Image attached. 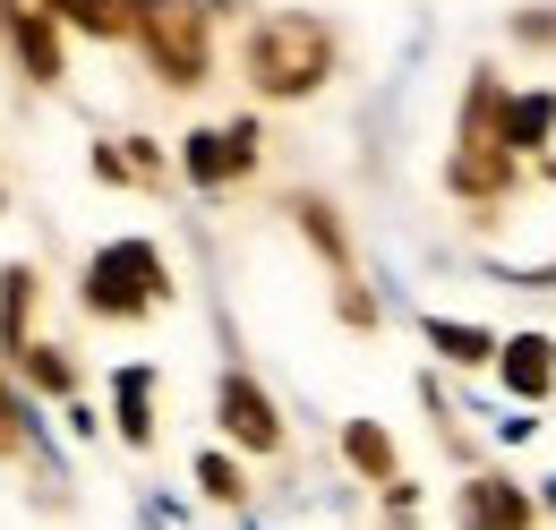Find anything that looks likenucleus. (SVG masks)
Returning <instances> with one entry per match:
<instances>
[{
    "label": "nucleus",
    "mask_w": 556,
    "mask_h": 530,
    "mask_svg": "<svg viewBox=\"0 0 556 530\" xmlns=\"http://www.w3.org/2000/svg\"><path fill=\"white\" fill-rule=\"evenodd\" d=\"M249 77H257V94L300 103V94H317L334 77V35L317 17H300V9H282V17H266L249 35Z\"/></svg>",
    "instance_id": "f257e3e1"
},
{
    "label": "nucleus",
    "mask_w": 556,
    "mask_h": 530,
    "mask_svg": "<svg viewBox=\"0 0 556 530\" xmlns=\"http://www.w3.org/2000/svg\"><path fill=\"white\" fill-rule=\"evenodd\" d=\"M121 9L163 86H206V9H189V0H121Z\"/></svg>",
    "instance_id": "f03ea898"
},
{
    "label": "nucleus",
    "mask_w": 556,
    "mask_h": 530,
    "mask_svg": "<svg viewBox=\"0 0 556 530\" xmlns=\"http://www.w3.org/2000/svg\"><path fill=\"white\" fill-rule=\"evenodd\" d=\"M496 112H505V94H496V77H471V103H463V146H454V163H445V180L463 189V198H505V180H514V154H505V137H496Z\"/></svg>",
    "instance_id": "7ed1b4c3"
},
{
    "label": "nucleus",
    "mask_w": 556,
    "mask_h": 530,
    "mask_svg": "<svg viewBox=\"0 0 556 530\" xmlns=\"http://www.w3.org/2000/svg\"><path fill=\"white\" fill-rule=\"evenodd\" d=\"M163 291H172V274L154 257V240H112V249H94V265H86V308L94 317H146Z\"/></svg>",
    "instance_id": "20e7f679"
},
{
    "label": "nucleus",
    "mask_w": 556,
    "mask_h": 530,
    "mask_svg": "<svg viewBox=\"0 0 556 530\" xmlns=\"http://www.w3.org/2000/svg\"><path fill=\"white\" fill-rule=\"evenodd\" d=\"M214 419H223V437L249 445V454H275V445H282V419H275V402H266V386L240 377V368L214 386Z\"/></svg>",
    "instance_id": "39448f33"
},
{
    "label": "nucleus",
    "mask_w": 556,
    "mask_h": 530,
    "mask_svg": "<svg viewBox=\"0 0 556 530\" xmlns=\"http://www.w3.org/2000/svg\"><path fill=\"white\" fill-rule=\"evenodd\" d=\"M180 172H189L198 189H223V180L257 172V121H231V129H198L189 146H180Z\"/></svg>",
    "instance_id": "423d86ee"
},
{
    "label": "nucleus",
    "mask_w": 556,
    "mask_h": 530,
    "mask_svg": "<svg viewBox=\"0 0 556 530\" xmlns=\"http://www.w3.org/2000/svg\"><path fill=\"white\" fill-rule=\"evenodd\" d=\"M531 522H540V505L522 488H505V479H471L463 488V530H531Z\"/></svg>",
    "instance_id": "0eeeda50"
},
{
    "label": "nucleus",
    "mask_w": 556,
    "mask_h": 530,
    "mask_svg": "<svg viewBox=\"0 0 556 530\" xmlns=\"http://www.w3.org/2000/svg\"><path fill=\"white\" fill-rule=\"evenodd\" d=\"M496 368H505V394L514 402H540L556 386V342L548 333H514V342L496 351Z\"/></svg>",
    "instance_id": "6e6552de"
},
{
    "label": "nucleus",
    "mask_w": 556,
    "mask_h": 530,
    "mask_svg": "<svg viewBox=\"0 0 556 530\" xmlns=\"http://www.w3.org/2000/svg\"><path fill=\"white\" fill-rule=\"evenodd\" d=\"M9 43H17V61L35 68L43 86L61 77V35H52V17H43V0H17V9H9Z\"/></svg>",
    "instance_id": "1a4fd4ad"
},
{
    "label": "nucleus",
    "mask_w": 556,
    "mask_h": 530,
    "mask_svg": "<svg viewBox=\"0 0 556 530\" xmlns=\"http://www.w3.org/2000/svg\"><path fill=\"white\" fill-rule=\"evenodd\" d=\"M496 137H505V154H531V146H548V137H556V94H505Z\"/></svg>",
    "instance_id": "9d476101"
},
{
    "label": "nucleus",
    "mask_w": 556,
    "mask_h": 530,
    "mask_svg": "<svg viewBox=\"0 0 556 530\" xmlns=\"http://www.w3.org/2000/svg\"><path fill=\"white\" fill-rule=\"evenodd\" d=\"M428 351H437V359H454V368H488V359H496L505 342H496L488 326H454V317H428Z\"/></svg>",
    "instance_id": "9b49d317"
},
{
    "label": "nucleus",
    "mask_w": 556,
    "mask_h": 530,
    "mask_svg": "<svg viewBox=\"0 0 556 530\" xmlns=\"http://www.w3.org/2000/svg\"><path fill=\"white\" fill-rule=\"evenodd\" d=\"M343 454H351V470H368L377 488H394V437H386L377 419H351V428H343Z\"/></svg>",
    "instance_id": "f8f14e48"
},
{
    "label": "nucleus",
    "mask_w": 556,
    "mask_h": 530,
    "mask_svg": "<svg viewBox=\"0 0 556 530\" xmlns=\"http://www.w3.org/2000/svg\"><path fill=\"white\" fill-rule=\"evenodd\" d=\"M26 308H35V274L9 265V274H0V342H9V351H26Z\"/></svg>",
    "instance_id": "ddd939ff"
},
{
    "label": "nucleus",
    "mask_w": 556,
    "mask_h": 530,
    "mask_svg": "<svg viewBox=\"0 0 556 530\" xmlns=\"http://www.w3.org/2000/svg\"><path fill=\"white\" fill-rule=\"evenodd\" d=\"M291 214H300V231H308V240L334 257V274H351V240H343V223H334V205H326V198H300Z\"/></svg>",
    "instance_id": "4468645a"
},
{
    "label": "nucleus",
    "mask_w": 556,
    "mask_h": 530,
    "mask_svg": "<svg viewBox=\"0 0 556 530\" xmlns=\"http://www.w3.org/2000/svg\"><path fill=\"white\" fill-rule=\"evenodd\" d=\"M146 394H154V377H146V368H121V437H129V445H154V411H146Z\"/></svg>",
    "instance_id": "2eb2a0df"
},
{
    "label": "nucleus",
    "mask_w": 556,
    "mask_h": 530,
    "mask_svg": "<svg viewBox=\"0 0 556 530\" xmlns=\"http://www.w3.org/2000/svg\"><path fill=\"white\" fill-rule=\"evenodd\" d=\"M52 17H70V26H86V35H129V9L121 0H43Z\"/></svg>",
    "instance_id": "dca6fc26"
},
{
    "label": "nucleus",
    "mask_w": 556,
    "mask_h": 530,
    "mask_svg": "<svg viewBox=\"0 0 556 530\" xmlns=\"http://www.w3.org/2000/svg\"><path fill=\"white\" fill-rule=\"evenodd\" d=\"M198 488H206L214 505H240V496H249V479H240L231 454H198Z\"/></svg>",
    "instance_id": "f3484780"
},
{
    "label": "nucleus",
    "mask_w": 556,
    "mask_h": 530,
    "mask_svg": "<svg viewBox=\"0 0 556 530\" xmlns=\"http://www.w3.org/2000/svg\"><path fill=\"white\" fill-rule=\"evenodd\" d=\"M17 368H26L43 394H70V359H52V351H17Z\"/></svg>",
    "instance_id": "a211bd4d"
},
{
    "label": "nucleus",
    "mask_w": 556,
    "mask_h": 530,
    "mask_svg": "<svg viewBox=\"0 0 556 530\" xmlns=\"http://www.w3.org/2000/svg\"><path fill=\"white\" fill-rule=\"evenodd\" d=\"M0 454H17V411L0 402Z\"/></svg>",
    "instance_id": "6ab92c4d"
},
{
    "label": "nucleus",
    "mask_w": 556,
    "mask_h": 530,
    "mask_svg": "<svg viewBox=\"0 0 556 530\" xmlns=\"http://www.w3.org/2000/svg\"><path fill=\"white\" fill-rule=\"evenodd\" d=\"M540 505H556V479H548V488H540Z\"/></svg>",
    "instance_id": "aec40b11"
}]
</instances>
